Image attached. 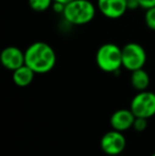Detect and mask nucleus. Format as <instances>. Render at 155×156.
<instances>
[{
	"label": "nucleus",
	"mask_w": 155,
	"mask_h": 156,
	"mask_svg": "<svg viewBox=\"0 0 155 156\" xmlns=\"http://www.w3.org/2000/svg\"><path fill=\"white\" fill-rule=\"evenodd\" d=\"M56 55L53 48L44 41L31 44L25 51V64L35 73H47L53 69Z\"/></svg>",
	"instance_id": "1"
},
{
	"label": "nucleus",
	"mask_w": 155,
	"mask_h": 156,
	"mask_svg": "<svg viewBox=\"0 0 155 156\" xmlns=\"http://www.w3.org/2000/svg\"><path fill=\"white\" fill-rule=\"evenodd\" d=\"M96 15V8L89 0H73L65 4L64 16L65 20L71 25L82 26L90 23Z\"/></svg>",
	"instance_id": "2"
},
{
	"label": "nucleus",
	"mask_w": 155,
	"mask_h": 156,
	"mask_svg": "<svg viewBox=\"0 0 155 156\" xmlns=\"http://www.w3.org/2000/svg\"><path fill=\"white\" fill-rule=\"evenodd\" d=\"M96 62L102 71L116 72L122 67V50L113 43H106L98 49Z\"/></svg>",
	"instance_id": "3"
},
{
	"label": "nucleus",
	"mask_w": 155,
	"mask_h": 156,
	"mask_svg": "<svg viewBox=\"0 0 155 156\" xmlns=\"http://www.w3.org/2000/svg\"><path fill=\"white\" fill-rule=\"evenodd\" d=\"M122 67L131 72L143 68L147 62V53L145 48L137 43H129L121 48Z\"/></svg>",
	"instance_id": "4"
},
{
	"label": "nucleus",
	"mask_w": 155,
	"mask_h": 156,
	"mask_svg": "<svg viewBox=\"0 0 155 156\" xmlns=\"http://www.w3.org/2000/svg\"><path fill=\"white\" fill-rule=\"evenodd\" d=\"M130 109L135 117L149 118L155 115V94L152 91H139L131 101Z\"/></svg>",
	"instance_id": "5"
},
{
	"label": "nucleus",
	"mask_w": 155,
	"mask_h": 156,
	"mask_svg": "<svg viewBox=\"0 0 155 156\" xmlns=\"http://www.w3.org/2000/svg\"><path fill=\"white\" fill-rule=\"evenodd\" d=\"M126 146V140L124 135L119 131L106 132L100 140V147L105 154L115 156L123 152Z\"/></svg>",
	"instance_id": "6"
},
{
	"label": "nucleus",
	"mask_w": 155,
	"mask_h": 156,
	"mask_svg": "<svg viewBox=\"0 0 155 156\" xmlns=\"http://www.w3.org/2000/svg\"><path fill=\"white\" fill-rule=\"evenodd\" d=\"M98 10L105 17L117 19L122 17L128 9V0H98Z\"/></svg>",
	"instance_id": "7"
},
{
	"label": "nucleus",
	"mask_w": 155,
	"mask_h": 156,
	"mask_svg": "<svg viewBox=\"0 0 155 156\" xmlns=\"http://www.w3.org/2000/svg\"><path fill=\"white\" fill-rule=\"evenodd\" d=\"M0 60L3 67L14 71L25 65V52L21 51L19 48L10 46L2 50Z\"/></svg>",
	"instance_id": "8"
},
{
	"label": "nucleus",
	"mask_w": 155,
	"mask_h": 156,
	"mask_svg": "<svg viewBox=\"0 0 155 156\" xmlns=\"http://www.w3.org/2000/svg\"><path fill=\"white\" fill-rule=\"evenodd\" d=\"M134 120L135 115L131 109L121 108L113 113V115L111 116L110 123L113 129H116V131L124 132L133 127Z\"/></svg>",
	"instance_id": "9"
},
{
	"label": "nucleus",
	"mask_w": 155,
	"mask_h": 156,
	"mask_svg": "<svg viewBox=\"0 0 155 156\" xmlns=\"http://www.w3.org/2000/svg\"><path fill=\"white\" fill-rule=\"evenodd\" d=\"M34 76H35V72L25 64L23 66L17 68L16 70L13 71L12 78L15 85H17L19 87H26L29 86L33 82Z\"/></svg>",
	"instance_id": "10"
},
{
	"label": "nucleus",
	"mask_w": 155,
	"mask_h": 156,
	"mask_svg": "<svg viewBox=\"0 0 155 156\" xmlns=\"http://www.w3.org/2000/svg\"><path fill=\"white\" fill-rule=\"evenodd\" d=\"M131 84H132L133 88L138 91L147 90V88L149 87L150 84V78L148 72L146 70H143V68L132 71V74H131Z\"/></svg>",
	"instance_id": "11"
},
{
	"label": "nucleus",
	"mask_w": 155,
	"mask_h": 156,
	"mask_svg": "<svg viewBox=\"0 0 155 156\" xmlns=\"http://www.w3.org/2000/svg\"><path fill=\"white\" fill-rule=\"evenodd\" d=\"M53 4V0H29V5L35 12H45Z\"/></svg>",
	"instance_id": "12"
},
{
	"label": "nucleus",
	"mask_w": 155,
	"mask_h": 156,
	"mask_svg": "<svg viewBox=\"0 0 155 156\" xmlns=\"http://www.w3.org/2000/svg\"><path fill=\"white\" fill-rule=\"evenodd\" d=\"M145 21H146L147 27L149 28L150 30L155 31V6L146 10Z\"/></svg>",
	"instance_id": "13"
},
{
	"label": "nucleus",
	"mask_w": 155,
	"mask_h": 156,
	"mask_svg": "<svg viewBox=\"0 0 155 156\" xmlns=\"http://www.w3.org/2000/svg\"><path fill=\"white\" fill-rule=\"evenodd\" d=\"M148 126V119L143 117H135L133 129L136 132H143Z\"/></svg>",
	"instance_id": "14"
},
{
	"label": "nucleus",
	"mask_w": 155,
	"mask_h": 156,
	"mask_svg": "<svg viewBox=\"0 0 155 156\" xmlns=\"http://www.w3.org/2000/svg\"><path fill=\"white\" fill-rule=\"evenodd\" d=\"M137 1H138L140 8L145 9V10L155 6V0H137Z\"/></svg>",
	"instance_id": "15"
},
{
	"label": "nucleus",
	"mask_w": 155,
	"mask_h": 156,
	"mask_svg": "<svg viewBox=\"0 0 155 156\" xmlns=\"http://www.w3.org/2000/svg\"><path fill=\"white\" fill-rule=\"evenodd\" d=\"M71 1H73V0H53V2H58V3H63V4H67Z\"/></svg>",
	"instance_id": "16"
},
{
	"label": "nucleus",
	"mask_w": 155,
	"mask_h": 156,
	"mask_svg": "<svg viewBox=\"0 0 155 156\" xmlns=\"http://www.w3.org/2000/svg\"><path fill=\"white\" fill-rule=\"evenodd\" d=\"M151 156H155V153H154V154H152Z\"/></svg>",
	"instance_id": "17"
}]
</instances>
